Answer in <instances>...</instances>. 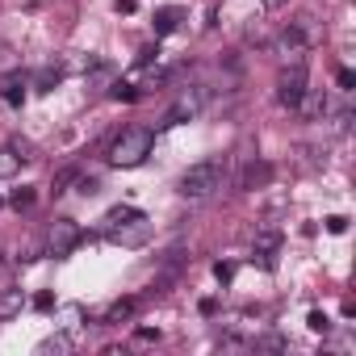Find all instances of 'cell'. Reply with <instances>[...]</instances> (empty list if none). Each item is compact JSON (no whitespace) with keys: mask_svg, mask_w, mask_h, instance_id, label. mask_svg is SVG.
I'll list each match as a JSON object with an SVG mask.
<instances>
[{"mask_svg":"<svg viewBox=\"0 0 356 356\" xmlns=\"http://www.w3.org/2000/svg\"><path fill=\"white\" fill-rule=\"evenodd\" d=\"M222 176H227V163H222V159H197V163L181 176V197H189V202L210 197L214 189H222Z\"/></svg>","mask_w":356,"mask_h":356,"instance_id":"obj_1","label":"cell"},{"mask_svg":"<svg viewBox=\"0 0 356 356\" xmlns=\"http://www.w3.org/2000/svg\"><path fill=\"white\" fill-rule=\"evenodd\" d=\"M151 147H155V134H151L147 126H130V130H122V138L109 147V163H118V168H138V163L151 155Z\"/></svg>","mask_w":356,"mask_h":356,"instance_id":"obj_2","label":"cell"},{"mask_svg":"<svg viewBox=\"0 0 356 356\" xmlns=\"http://www.w3.org/2000/svg\"><path fill=\"white\" fill-rule=\"evenodd\" d=\"M80 239H84V231H80V222H72V218H55V222L47 227V252H51V256H72V252L80 248Z\"/></svg>","mask_w":356,"mask_h":356,"instance_id":"obj_3","label":"cell"},{"mask_svg":"<svg viewBox=\"0 0 356 356\" xmlns=\"http://www.w3.org/2000/svg\"><path fill=\"white\" fill-rule=\"evenodd\" d=\"M302 92H306V63L298 59L289 72H281V80H277V101H281L285 109H298Z\"/></svg>","mask_w":356,"mask_h":356,"instance_id":"obj_4","label":"cell"},{"mask_svg":"<svg viewBox=\"0 0 356 356\" xmlns=\"http://www.w3.org/2000/svg\"><path fill=\"white\" fill-rule=\"evenodd\" d=\"M268 181H273V163L252 159V163L243 168V176H239V189H243V193H252V189H264Z\"/></svg>","mask_w":356,"mask_h":356,"instance_id":"obj_5","label":"cell"},{"mask_svg":"<svg viewBox=\"0 0 356 356\" xmlns=\"http://www.w3.org/2000/svg\"><path fill=\"white\" fill-rule=\"evenodd\" d=\"M197 109H202V92H185L181 101H176L168 113H163V126H181V122H189V118H197Z\"/></svg>","mask_w":356,"mask_h":356,"instance_id":"obj_6","label":"cell"},{"mask_svg":"<svg viewBox=\"0 0 356 356\" xmlns=\"http://www.w3.org/2000/svg\"><path fill=\"white\" fill-rule=\"evenodd\" d=\"M277 248H281V235H277V231H260V235H256V243H252V252H256V256H260V264H268V268H273Z\"/></svg>","mask_w":356,"mask_h":356,"instance_id":"obj_7","label":"cell"},{"mask_svg":"<svg viewBox=\"0 0 356 356\" xmlns=\"http://www.w3.org/2000/svg\"><path fill=\"white\" fill-rule=\"evenodd\" d=\"M22 306H26V293H22V289H5V293H0V323L17 318Z\"/></svg>","mask_w":356,"mask_h":356,"instance_id":"obj_8","label":"cell"},{"mask_svg":"<svg viewBox=\"0 0 356 356\" xmlns=\"http://www.w3.org/2000/svg\"><path fill=\"white\" fill-rule=\"evenodd\" d=\"M134 310H138V302H134V298H122V302H113V306L105 310V323H126Z\"/></svg>","mask_w":356,"mask_h":356,"instance_id":"obj_9","label":"cell"},{"mask_svg":"<svg viewBox=\"0 0 356 356\" xmlns=\"http://www.w3.org/2000/svg\"><path fill=\"white\" fill-rule=\"evenodd\" d=\"M134 218H143L134 206H118V210H109V214H105V227L113 231V227H126V222H134Z\"/></svg>","mask_w":356,"mask_h":356,"instance_id":"obj_10","label":"cell"},{"mask_svg":"<svg viewBox=\"0 0 356 356\" xmlns=\"http://www.w3.org/2000/svg\"><path fill=\"white\" fill-rule=\"evenodd\" d=\"M176 22H181V9H159L155 13V34H172Z\"/></svg>","mask_w":356,"mask_h":356,"instance_id":"obj_11","label":"cell"},{"mask_svg":"<svg viewBox=\"0 0 356 356\" xmlns=\"http://www.w3.org/2000/svg\"><path fill=\"white\" fill-rule=\"evenodd\" d=\"M13 172H22V155H17L13 147H5V151H0V181H5V176H13Z\"/></svg>","mask_w":356,"mask_h":356,"instance_id":"obj_12","label":"cell"},{"mask_svg":"<svg viewBox=\"0 0 356 356\" xmlns=\"http://www.w3.org/2000/svg\"><path fill=\"white\" fill-rule=\"evenodd\" d=\"M281 47H285V51H289V55H298V51H302V47H306V34H302V30H298V26H289V30H285V34H281Z\"/></svg>","mask_w":356,"mask_h":356,"instance_id":"obj_13","label":"cell"},{"mask_svg":"<svg viewBox=\"0 0 356 356\" xmlns=\"http://www.w3.org/2000/svg\"><path fill=\"white\" fill-rule=\"evenodd\" d=\"M59 84V67H47V72H38V92H51Z\"/></svg>","mask_w":356,"mask_h":356,"instance_id":"obj_14","label":"cell"},{"mask_svg":"<svg viewBox=\"0 0 356 356\" xmlns=\"http://www.w3.org/2000/svg\"><path fill=\"white\" fill-rule=\"evenodd\" d=\"M42 352H72V339H67V335H51V339L42 343Z\"/></svg>","mask_w":356,"mask_h":356,"instance_id":"obj_15","label":"cell"},{"mask_svg":"<svg viewBox=\"0 0 356 356\" xmlns=\"http://www.w3.org/2000/svg\"><path fill=\"white\" fill-rule=\"evenodd\" d=\"M13 206H17V210H30V206H34V189H17V193H13Z\"/></svg>","mask_w":356,"mask_h":356,"instance_id":"obj_16","label":"cell"},{"mask_svg":"<svg viewBox=\"0 0 356 356\" xmlns=\"http://www.w3.org/2000/svg\"><path fill=\"white\" fill-rule=\"evenodd\" d=\"M306 327H310V331H327L331 323H327V314H323V310H310V318H306Z\"/></svg>","mask_w":356,"mask_h":356,"instance_id":"obj_17","label":"cell"},{"mask_svg":"<svg viewBox=\"0 0 356 356\" xmlns=\"http://www.w3.org/2000/svg\"><path fill=\"white\" fill-rule=\"evenodd\" d=\"M109 97H113V101H134V97H138V88H130V84H118Z\"/></svg>","mask_w":356,"mask_h":356,"instance_id":"obj_18","label":"cell"},{"mask_svg":"<svg viewBox=\"0 0 356 356\" xmlns=\"http://www.w3.org/2000/svg\"><path fill=\"white\" fill-rule=\"evenodd\" d=\"M9 147L22 155V163H30V159H34V147H30V143H22V138H17V143H9Z\"/></svg>","mask_w":356,"mask_h":356,"instance_id":"obj_19","label":"cell"},{"mask_svg":"<svg viewBox=\"0 0 356 356\" xmlns=\"http://www.w3.org/2000/svg\"><path fill=\"white\" fill-rule=\"evenodd\" d=\"M327 231H331V235H343V231H348V218L331 214V218H327Z\"/></svg>","mask_w":356,"mask_h":356,"instance_id":"obj_20","label":"cell"},{"mask_svg":"<svg viewBox=\"0 0 356 356\" xmlns=\"http://www.w3.org/2000/svg\"><path fill=\"white\" fill-rule=\"evenodd\" d=\"M72 181H76V168L59 172V176H55V193H63V185H72Z\"/></svg>","mask_w":356,"mask_h":356,"instance_id":"obj_21","label":"cell"},{"mask_svg":"<svg viewBox=\"0 0 356 356\" xmlns=\"http://www.w3.org/2000/svg\"><path fill=\"white\" fill-rule=\"evenodd\" d=\"M5 101H9V105H22V101H26V92H22L17 84H9V88H5Z\"/></svg>","mask_w":356,"mask_h":356,"instance_id":"obj_22","label":"cell"},{"mask_svg":"<svg viewBox=\"0 0 356 356\" xmlns=\"http://www.w3.org/2000/svg\"><path fill=\"white\" fill-rule=\"evenodd\" d=\"M335 80H339V88H352V84H356V76H352L348 67H339V76H335Z\"/></svg>","mask_w":356,"mask_h":356,"instance_id":"obj_23","label":"cell"},{"mask_svg":"<svg viewBox=\"0 0 356 356\" xmlns=\"http://www.w3.org/2000/svg\"><path fill=\"white\" fill-rule=\"evenodd\" d=\"M214 277H218V281H231V277H235V268H231V264H214Z\"/></svg>","mask_w":356,"mask_h":356,"instance_id":"obj_24","label":"cell"},{"mask_svg":"<svg viewBox=\"0 0 356 356\" xmlns=\"http://www.w3.org/2000/svg\"><path fill=\"white\" fill-rule=\"evenodd\" d=\"M34 306H38V310H51V306H55V298H51V293H38V298H34Z\"/></svg>","mask_w":356,"mask_h":356,"instance_id":"obj_25","label":"cell"},{"mask_svg":"<svg viewBox=\"0 0 356 356\" xmlns=\"http://www.w3.org/2000/svg\"><path fill=\"white\" fill-rule=\"evenodd\" d=\"M118 13H134V0H118Z\"/></svg>","mask_w":356,"mask_h":356,"instance_id":"obj_26","label":"cell"},{"mask_svg":"<svg viewBox=\"0 0 356 356\" xmlns=\"http://www.w3.org/2000/svg\"><path fill=\"white\" fill-rule=\"evenodd\" d=\"M285 5V0H264V9H281Z\"/></svg>","mask_w":356,"mask_h":356,"instance_id":"obj_27","label":"cell"}]
</instances>
